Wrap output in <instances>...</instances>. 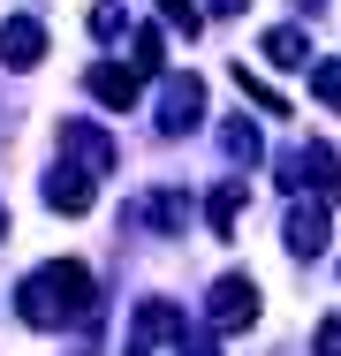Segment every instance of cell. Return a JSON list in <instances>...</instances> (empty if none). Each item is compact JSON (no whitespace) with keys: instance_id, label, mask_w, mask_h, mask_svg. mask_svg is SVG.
<instances>
[{"instance_id":"6da1fadb","label":"cell","mask_w":341,"mask_h":356,"mask_svg":"<svg viewBox=\"0 0 341 356\" xmlns=\"http://www.w3.org/2000/svg\"><path fill=\"white\" fill-rule=\"evenodd\" d=\"M91 303H99V288H91V273H84L76 258L38 266L31 281L15 288V311H23V326H38V334H54L68 318H91Z\"/></svg>"},{"instance_id":"7a4b0ae2","label":"cell","mask_w":341,"mask_h":356,"mask_svg":"<svg viewBox=\"0 0 341 356\" xmlns=\"http://www.w3.org/2000/svg\"><path fill=\"white\" fill-rule=\"evenodd\" d=\"M258 326V281L251 273H220L212 281V334H243Z\"/></svg>"},{"instance_id":"3957f363","label":"cell","mask_w":341,"mask_h":356,"mask_svg":"<svg viewBox=\"0 0 341 356\" xmlns=\"http://www.w3.org/2000/svg\"><path fill=\"white\" fill-rule=\"evenodd\" d=\"M280 175H288V190H311V197H334V175H341V159H334V144H296L288 159H280Z\"/></svg>"},{"instance_id":"277c9868","label":"cell","mask_w":341,"mask_h":356,"mask_svg":"<svg viewBox=\"0 0 341 356\" xmlns=\"http://www.w3.org/2000/svg\"><path fill=\"white\" fill-rule=\"evenodd\" d=\"M61 152L84 167V175H114V159H122V144L106 137L99 122H61Z\"/></svg>"},{"instance_id":"5b68a950","label":"cell","mask_w":341,"mask_h":356,"mask_svg":"<svg viewBox=\"0 0 341 356\" xmlns=\"http://www.w3.org/2000/svg\"><path fill=\"white\" fill-rule=\"evenodd\" d=\"M205 122V83L198 76H167V91H159V129L167 137H190Z\"/></svg>"},{"instance_id":"8992f818","label":"cell","mask_w":341,"mask_h":356,"mask_svg":"<svg viewBox=\"0 0 341 356\" xmlns=\"http://www.w3.org/2000/svg\"><path fill=\"white\" fill-rule=\"evenodd\" d=\"M46 61V23L38 15H8L0 23V69H38Z\"/></svg>"},{"instance_id":"52a82bcc","label":"cell","mask_w":341,"mask_h":356,"mask_svg":"<svg viewBox=\"0 0 341 356\" xmlns=\"http://www.w3.org/2000/svg\"><path fill=\"white\" fill-rule=\"evenodd\" d=\"M280 243H288V258H319V250H326V197L296 205V213H288V235H280Z\"/></svg>"},{"instance_id":"ba28073f","label":"cell","mask_w":341,"mask_h":356,"mask_svg":"<svg viewBox=\"0 0 341 356\" xmlns=\"http://www.w3.org/2000/svg\"><path fill=\"white\" fill-rule=\"evenodd\" d=\"M91 182H99V175H84V167H54V175H46V205H54V213H91Z\"/></svg>"},{"instance_id":"9c48e42d","label":"cell","mask_w":341,"mask_h":356,"mask_svg":"<svg viewBox=\"0 0 341 356\" xmlns=\"http://www.w3.org/2000/svg\"><path fill=\"white\" fill-rule=\"evenodd\" d=\"M84 83H91V99H99V106H122V114H129V106H136V83H144V76H136V69H114V61H99Z\"/></svg>"},{"instance_id":"30bf717a","label":"cell","mask_w":341,"mask_h":356,"mask_svg":"<svg viewBox=\"0 0 341 356\" xmlns=\"http://www.w3.org/2000/svg\"><path fill=\"white\" fill-rule=\"evenodd\" d=\"M258 54H266L273 69H303V61H311V38H303V23H280V31L258 38Z\"/></svg>"},{"instance_id":"8fae6325","label":"cell","mask_w":341,"mask_h":356,"mask_svg":"<svg viewBox=\"0 0 341 356\" xmlns=\"http://www.w3.org/2000/svg\"><path fill=\"white\" fill-rule=\"evenodd\" d=\"M152 341H182V311L175 303H136V349Z\"/></svg>"},{"instance_id":"7c38bea8","label":"cell","mask_w":341,"mask_h":356,"mask_svg":"<svg viewBox=\"0 0 341 356\" xmlns=\"http://www.w3.org/2000/svg\"><path fill=\"white\" fill-rule=\"evenodd\" d=\"M205 220H212V235L228 243V235H235V220H243V182H220V190H212V205H205Z\"/></svg>"},{"instance_id":"4fadbf2b","label":"cell","mask_w":341,"mask_h":356,"mask_svg":"<svg viewBox=\"0 0 341 356\" xmlns=\"http://www.w3.org/2000/svg\"><path fill=\"white\" fill-rule=\"evenodd\" d=\"M220 152H228L235 167H258V159H266V137H258L251 122H228V129H220Z\"/></svg>"},{"instance_id":"5bb4252c","label":"cell","mask_w":341,"mask_h":356,"mask_svg":"<svg viewBox=\"0 0 341 356\" xmlns=\"http://www.w3.org/2000/svg\"><path fill=\"white\" fill-rule=\"evenodd\" d=\"M129 54H136V61H129L136 76H159V69H167V38H159V31H129Z\"/></svg>"},{"instance_id":"9a60e30c","label":"cell","mask_w":341,"mask_h":356,"mask_svg":"<svg viewBox=\"0 0 341 356\" xmlns=\"http://www.w3.org/2000/svg\"><path fill=\"white\" fill-rule=\"evenodd\" d=\"M235 91H243V99H251V106H266V114H288V99H280V91H273L266 76H251V69H243V61H235Z\"/></svg>"},{"instance_id":"2e32d148","label":"cell","mask_w":341,"mask_h":356,"mask_svg":"<svg viewBox=\"0 0 341 356\" xmlns=\"http://www.w3.org/2000/svg\"><path fill=\"white\" fill-rule=\"evenodd\" d=\"M144 220H152V227H190V197H175V190H167V197H152V205H144Z\"/></svg>"},{"instance_id":"e0dca14e","label":"cell","mask_w":341,"mask_h":356,"mask_svg":"<svg viewBox=\"0 0 341 356\" xmlns=\"http://www.w3.org/2000/svg\"><path fill=\"white\" fill-rule=\"evenodd\" d=\"M311 91H319V106L341 114V61H311Z\"/></svg>"},{"instance_id":"ac0fdd59","label":"cell","mask_w":341,"mask_h":356,"mask_svg":"<svg viewBox=\"0 0 341 356\" xmlns=\"http://www.w3.org/2000/svg\"><path fill=\"white\" fill-rule=\"evenodd\" d=\"M159 15H167L182 38H198V31H205V8H198V0H159Z\"/></svg>"},{"instance_id":"d6986e66","label":"cell","mask_w":341,"mask_h":356,"mask_svg":"<svg viewBox=\"0 0 341 356\" xmlns=\"http://www.w3.org/2000/svg\"><path fill=\"white\" fill-rule=\"evenodd\" d=\"M91 38H122V8H114V0L91 8Z\"/></svg>"},{"instance_id":"ffe728a7","label":"cell","mask_w":341,"mask_h":356,"mask_svg":"<svg viewBox=\"0 0 341 356\" xmlns=\"http://www.w3.org/2000/svg\"><path fill=\"white\" fill-rule=\"evenodd\" d=\"M311 356H341V318H326V326L311 334Z\"/></svg>"},{"instance_id":"44dd1931","label":"cell","mask_w":341,"mask_h":356,"mask_svg":"<svg viewBox=\"0 0 341 356\" xmlns=\"http://www.w3.org/2000/svg\"><path fill=\"white\" fill-rule=\"evenodd\" d=\"M243 8H251V0H212V15H243Z\"/></svg>"},{"instance_id":"7402d4cb","label":"cell","mask_w":341,"mask_h":356,"mask_svg":"<svg viewBox=\"0 0 341 356\" xmlns=\"http://www.w3.org/2000/svg\"><path fill=\"white\" fill-rule=\"evenodd\" d=\"M182 356H220V349H212V341H190V349H182Z\"/></svg>"},{"instance_id":"603a6c76","label":"cell","mask_w":341,"mask_h":356,"mask_svg":"<svg viewBox=\"0 0 341 356\" xmlns=\"http://www.w3.org/2000/svg\"><path fill=\"white\" fill-rule=\"evenodd\" d=\"M0 235H8V205H0Z\"/></svg>"},{"instance_id":"cb8c5ba5","label":"cell","mask_w":341,"mask_h":356,"mask_svg":"<svg viewBox=\"0 0 341 356\" xmlns=\"http://www.w3.org/2000/svg\"><path fill=\"white\" fill-rule=\"evenodd\" d=\"M129 356H152V349H129Z\"/></svg>"}]
</instances>
